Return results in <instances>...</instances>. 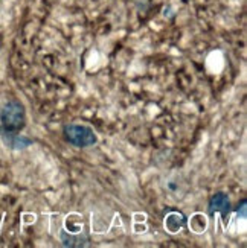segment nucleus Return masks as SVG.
<instances>
[{
	"label": "nucleus",
	"instance_id": "1",
	"mask_svg": "<svg viewBox=\"0 0 247 248\" xmlns=\"http://www.w3.org/2000/svg\"><path fill=\"white\" fill-rule=\"evenodd\" d=\"M0 124H2L5 131L18 133L26 124V113L25 107L17 99L8 101L2 110H0Z\"/></svg>",
	"mask_w": 247,
	"mask_h": 248
},
{
	"label": "nucleus",
	"instance_id": "2",
	"mask_svg": "<svg viewBox=\"0 0 247 248\" xmlns=\"http://www.w3.org/2000/svg\"><path fill=\"white\" fill-rule=\"evenodd\" d=\"M63 136L67 142L77 148H89L93 146L98 142L95 131L87 125H80V124H69L64 126Z\"/></svg>",
	"mask_w": 247,
	"mask_h": 248
},
{
	"label": "nucleus",
	"instance_id": "3",
	"mask_svg": "<svg viewBox=\"0 0 247 248\" xmlns=\"http://www.w3.org/2000/svg\"><path fill=\"white\" fill-rule=\"evenodd\" d=\"M229 209H231V201L226 193H221V192L215 193L209 201V213L211 215L218 212V213H221L223 218H226L229 213Z\"/></svg>",
	"mask_w": 247,
	"mask_h": 248
},
{
	"label": "nucleus",
	"instance_id": "4",
	"mask_svg": "<svg viewBox=\"0 0 247 248\" xmlns=\"http://www.w3.org/2000/svg\"><path fill=\"white\" fill-rule=\"evenodd\" d=\"M61 241L66 247H85L89 245V238L85 234H78V236H73V234H67L66 232L61 233Z\"/></svg>",
	"mask_w": 247,
	"mask_h": 248
},
{
	"label": "nucleus",
	"instance_id": "5",
	"mask_svg": "<svg viewBox=\"0 0 247 248\" xmlns=\"http://www.w3.org/2000/svg\"><path fill=\"white\" fill-rule=\"evenodd\" d=\"M3 133L8 134V137H5V142L9 146L18 149V148H25V146H29L31 145V140L29 139L20 137V136H17V133H9V131H5V129H3Z\"/></svg>",
	"mask_w": 247,
	"mask_h": 248
}]
</instances>
